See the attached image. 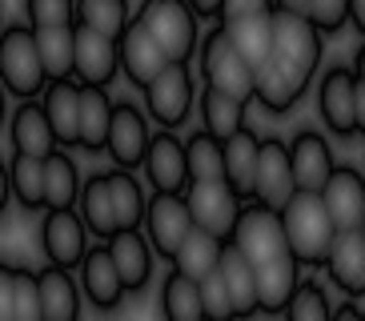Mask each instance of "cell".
<instances>
[{"label": "cell", "mask_w": 365, "mask_h": 321, "mask_svg": "<svg viewBox=\"0 0 365 321\" xmlns=\"http://www.w3.org/2000/svg\"><path fill=\"white\" fill-rule=\"evenodd\" d=\"M281 213H285L289 249L297 253L301 265H325L341 229H337V221H333V213H329V205H325L322 193L297 189L289 201L281 205Z\"/></svg>", "instance_id": "1"}, {"label": "cell", "mask_w": 365, "mask_h": 321, "mask_svg": "<svg viewBox=\"0 0 365 321\" xmlns=\"http://www.w3.org/2000/svg\"><path fill=\"white\" fill-rule=\"evenodd\" d=\"M0 73H4L9 93L21 96V101H33V96L44 93V85H48V68H44L41 44H36V29L9 24L4 41H0Z\"/></svg>", "instance_id": "2"}, {"label": "cell", "mask_w": 365, "mask_h": 321, "mask_svg": "<svg viewBox=\"0 0 365 321\" xmlns=\"http://www.w3.org/2000/svg\"><path fill=\"white\" fill-rule=\"evenodd\" d=\"M201 76H205V85H217L233 96H245V101L257 96V68H253V64L245 61V53L233 44L225 21L217 24L201 44Z\"/></svg>", "instance_id": "3"}, {"label": "cell", "mask_w": 365, "mask_h": 321, "mask_svg": "<svg viewBox=\"0 0 365 321\" xmlns=\"http://www.w3.org/2000/svg\"><path fill=\"white\" fill-rule=\"evenodd\" d=\"M322 53H325V32L313 24V16L273 9V61H281L285 68L313 81Z\"/></svg>", "instance_id": "4"}, {"label": "cell", "mask_w": 365, "mask_h": 321, "mask_svg": "<svg viewBox=\"0 0 365 321\" xmlns=\"http://www.w3.org/2000/svg\"><path fill=\"white\" fill-rule=\"evenodd\" d=\"M137 21L161 41L169 61H193L201 29H197V9L189 0H145Z\"/></svg>", "instance_id": "5"}, {"label": "cell", "mask_w": 365, "mask_h": 321, "mask_svg": "<svg viewBox=\"0 0 365 321\" xmlns=\"http://www.w3.org/2000/svg\"><path fill=\"white\" fill-rule=\"evenodd\" d=\"M233 245L253 261V265H265V261H277V257L293 253L289 249V233H285V213L269 201H253L241 209V221L233 229Z\"/></svg>", "instance_id": "6"}, {"label": "cell", "mask_w": 365, "mask_h": 321, "mask_svg": "<svg viewBox=\"0 0 365 321\" xmlns=\"http://www.w3.org/2000/svg\"><path fill=\"white\" fill-rule=\"evenodd\" d=\"M185 197H189V209H193L197 225H205V229L217 233L221 241H233V229H237V221H241L245 197H241L225 177H217V181H189Z\"/></svg>", "instance_id": "7"}, {"label": "cell", "mask_w": 365, "mask_h": 321, "mask_svg": "<svg viewBox=\"0 0 365 321\" xmlns=\"http://www.w3.org/2000/svg\"><path fill=\"white\" fill-rule=\"evenodd\" d=\"M193 96H197V85H193V73H189V61H169L165 73L145 88V105H149V117L161 128H177L189 117Z\"/></svg>", "instance_id": "8"}, {"label": "cell", "mask_w": 365, "mask_h": 321, "mask_svg": "<svg viewBox=\"0 0 365 321\" xmlns=\"http://www.w3.org/2000/svg\"><path fill=\"white\" fill-rule=\"evenodd\" d=\"M193 209H189V197L185 193H153L149 213H145V233H149L153 249L173 261V253L181 249V241L193 233Z\"/></svg>", "instance_id": "9"}, {"label": "cell", "mask_w": 365, "mask_h": 321, "mask_svg": "<svg viewBox=\"0 0 365 321\" xmlns=\"http://www.w3.org/2000/svg\"><path fill=\"white\" fill-rule=\"evenodd\" d=\"M88 225H85V213H73V209H48L44 213V225H41V249L48 261L56 265H81L88 253Z\"/></svg>", "instance_id": "10"}, {"label": "cell", "mask_w": 365, "mask_h": 321, "mask_svg": "<svg viewBox=\"0 0 365 321\" xmlns=\"http://www.w3.org/2000/svg\"><path fill=\"white\" fill-rule=\"evenodd\" d=\"M354 93H357V73L345 64L325 68L322 85H317V113L337 137H354L357 133V113H354Z\"/></svg>", "instance_id": "11"}, {"label": "cell", "mask_w": 365, "mask_h": 321, "mask_svg": "<svg viewBox=\"0 0 365 321\" xmlns=\"http://www.w3.org/2000/svg\"><path fill=\"white\" fill-rule=\"evenodd\" d=\"M165 64H169V53L161 49V41L133 16L125 36H120V73L129 76L137 88H149L165 73Z\"/></svg>", "instance_id": "12"}, {"label": "cell", "mask_w": 365, "mask_h": 321, "mask_svg": "<svg viewBox=\"0 0 365 321\" xmlns=\"http://www.w3.org/2000/svg\"><path fill=\"white\" fill-rule=\"evenodd\" d=\"M153 145V133L145 125V113H140L133 101H117V113H113V128H108V157L120 169H137L145 165Z\"/></svg>", "instance_id": "13"}, {"label": "cell", "mask_w": 365, "mask_h": 321, "mask_svg": "<svg viewBox=\"0 0 365 321\" xmlns=\"http://www.w3.org/2000/svg\"><path fill=\"white\" fill-rule=\"evenodd\" d=\"M145 173H149V185L157 193H185L193 173H189V145L177 141L173 128L157 133L149 145V157H145Z\"/></svg>", "instance_id": "14"}, {"label": "cell", "mask_w": 365, "mask_h": 321, "mask_svg": "<svg viewBox=\"0 0 365 321\" xmlns=\"http://www.w3.org/2000/svg\"><path fill=\"white\" fill-rule=\"evenodd\" d=\"M120 68V41L76 21V76L81 85H108Z\"/></svg>", "instance_id": "15"}, {"label": "cell", "mask_w": 365, "mask_h": 321, "mask_svg": "<svg viewBox=\"0 0 365 321\" xmlns=\"http://www.w3.org/2000/svg\"><path fill=\"white\" fill-rule=\"evenodd\" d=\"M81 289H85V297L97 305V310H117L120 297L129 293L125 277H120L117 261H113V249L105 245H93L81 261Z\"/></svg>", "instance_id": "16"}, {"label": "cell", "mask_w": 365, "mask_h": 321, "mask_svg": "<svg viewBox=\"0 0 365 321\" xmlns=\"http://www.w3.org/2000/svg\"><path fill=\"white\" fill-rule=\"evenodd\" d=\"M297 193V177H293V153L285 141L265 137L261 141V157H257V201L269 205H285Z\"/></svg>", "instance_id": "17"}, {"label": "cell", "mask_w": 365, "mask_h": 321, "mask_svg": "<svg viewBox=\"0 0 365 321\" xmlns=\"http://www.w3.org/2000/svg\"><path fill=\"white\" fill-rule=\"evenodd\" d=\"M0 317L4 321H44L41 273L16 269L12 261L0 265Z\"/></svg>", "instance_id": "18"}, {"label": "cell", "mask_w": 365, "mask_h": 321, "mask_svg": "<svg viewBox=\"0 0 365 321\" xmlns=\"http://www.w3.org/2000/svg\"><path fill=\"white\" fill-rule=\"evenodd\" d=\"M289 153H293V177H297V189H309V193H322L325 181L333 177L337 160H333L329 141L313 128H301L297 137L289 141Z\"/></svg>", "instance_id": "19"}, {"label": "cell", "mask_w": 365, "mask_h": 321, "mask_svg": "<svg viewBox=\"0 0 365 321\" xmlns=\"http://www.w3.org/2000/svg\"><path fill=\"white\" fill-rule=\"evenodd\" d=\"M325 205H329L337 229H361L365 225V177L354 165H337L333 177L322 189Z\"/></svg>", "instance_id": "20"}, {"label": "cell", "mask_w": 365, "mask_h": 321, "mask_svg": "<svg viewBox=\"0 0 365 321\" xmlns=\"http://www.w3.org/2000/svg\"><path fill=\"white\" fill-rule=\"evenodd\" d=\"M329 281L349 297H365V233L361 229H341L329 249Z\"/></svg>", "instance_id": "21"}, {"label": "cell", "mask_w": 365, "mask_h": 321, "mask_svg": "<svg viewBox=\"0 0 365 321\" xmlns=\"http://www.w3.org/2000/svg\"><path fill=\"white\" fill-rule=\"evenodd\" d=\"M12 149L29 153V157H48V153L61 149V137H56L53 121H48V108L44 101H21V108L12 113Z\"/></svg>", "instance_id": "22"}, {"label": "cell", "mask_w": 365, "mask_h": 321, "mask_svg": "<svg viewBox=\"0 0 365 321\" xmlns=\"http://www.w3.org/2000/svg\"><path fill=\"white\" fill-rule=\"evenodd\" d=\"M81 93H85V85H76L73 76H61V81H48L44 96H41L65 149L68 145H81Z\"/></svg>", "instance_id": "23"}, {"label": "cell", "mask_w": 365, "mask_h": 321, "mask_svg": "<svg viewBox=\"0 0 365 321\" xmlns=\"http://www.w3.org/2000/svg\"><path fill=\"white\" fill-rule=\"evenodd\" d=\"M297 253H285L277 261L257 265V310L261 313H285L297 293Z\"/></svg>", "instance_id": "24"}, {"label": "cell", "mask_w": 365, "mask_h": 321, "mask_svg": "<svg viewBox=\"0 0 365 321\" xmlns=\"http://www.w3.org/2000/svg\"><path fill=\"white\" fill-rule=\"evenodd\" d=\"M257 157H261V141L253 128H237L233 137H225V181L245 201L257 197Z\"/></svg>", "instance_id": "25"}, {"label": "cell", "mask_w": 365, "mask_h": 321, "mask_svg": "<svg viewBox=\"0 0 365 321\" xmlns=\"http://www.w3.org/2000/svg\"><path fill=\"white\" fill-rule=\"evenodd\" d=\"M108 249H113V261H117L129 293H137V289L149 285V277H153V241H145L137 229H117V233L108 237Z\"/></svg>", "instance_id": "26"}, {"label": "cell", "mask_w": 365, "mask_h": 321, "mask_svg": "<svg viewBox=\"0 0 365 321\" xmlns=\"http://www.w3.org/2000/svg\"><path fill=\"white\" fill-rule=\"evenodd\" d=\"M225 29L253 68H265V64L273 61V9L245 12V16H237V21H225Z\"/></svg>", "instance_id": "27"}, {"label": "cell", "mask_w": 365, "mask_h": 321, "mask_svg": "<svg viewBox=\"0 0 365 321\" xmlns=\"http://www.w3.org/2000/svg\"><path fill=\"white\" fill-rule=\"evenodd\" d=\"M305 88H309V76L285 68L281 61H269L265 68H257V101L269 113H289Z\"/></svg>", "instance_id": "28"}, {"label": "cell", "mask_w": 365, "mask_h": 321, "mask_svg": "<svg viewBox=\"0 0 365 321\" xmlns=\"http://www.w3.org/2000/svg\"><path fill=\"white\" fill-rule=\"evenodd\" d=\"M225 245L229 241H221L217 233H209L205 225H193V233L181 241V249L173 253V269H181V273H189V277H209L213 269H221V257H225Z\"/></svg>", "instance_id": "29"}, {"label": "cell", "mask_w": 365, "mask_h": 321, "mask_svg": "<svg viewBox=\"0 0 365 321\" xmlns=\"http://www.w3.org/2000/svg\"><path fill=\"white\" fill-rule=\"evenodd\" d=\"M81 213H85V225L88 233H97L101 241L120 229L117 221V201H113V181H108V173H93L85 185H81Z\"/></svg>", "instance_id": "30"}, {"label": "cell", "mask_w": 365, "mask_h": 321, "mask_svg": "<svg viewBox=\"0 0 365 321\" xmlns=\"http://www.w3.org/2000/svg\"><path fill=\"white\" fill-rule=\"evenodd\" d=\"M113 113H117V101H108L105 85H85V93H81V149H108Z\"/></svg>", "instance_id": "31"}, {"label": "cell", "mask_w": 365, "mask_h": 321, "mask_svg": "<svg viewBox=\"0 0 365 321\" xmlns=\"http://www.w3.org/2000/svg\"><path fill=\"white\" fill-rule=\"evenodd\" d=\"M41 305L44 321H76L81 317V289H76L73 273L65 265H48L41 269Z\"/></svg>", "instance_id": "32"}, {"label": "cell", "mask_w": 365, "mask_h": 321, "mask_svg": "<svg viewBox=\"0 0 365 321\" xmlns=\"http://www.w3.org/2000/svg\"><path fill=\"white\" fill-rule=\"evenodd\" d=\"M245 96H233L217 85L201 88V125L217 137H233L237 128H245Z\"/></svg>", "instance_id": "33"}, {"label": "cell", "mask_w": 365, "mask_h": 321, "mask_svg": "<svg viewBox=\"0 0 365 321\" xmlns=\"http://www.w3.org/2000/svg\"><path fill=\"white\" fill-rule=\"evenodd\" d=\"M221 273L229 281V293H233V305H237V317H249L257 313V265L249 261L241 249L229 241L225 257H221Z\"/></svg>", "instance_id": "34"}, {"label": "cell", "mask_w": 365, "mask_h": 321, "mask_svg": "<svg viewBox=\"0 0 365 321\" xmlns=\"http://www.w3.org/2000/svg\"><path fill=\"white\" fill-rule=\"evenodd\" d=\"M36 44H41L48 81L76 73V24H44L36 29Z\"/></svg>", "instance_id": "35"}, {"label": "cell", "mask_w": 365, "mask_h": 321, "mask_svg": "<svg viewBox=\"0 0 365 321\" xmlns=\"http://www.w3.org/2000/svg\"><path fill=\"white\" fill-rule=\"evenodd\" d=\"M161 310L173 321H197L205 317V297H201V281L173 269L169 277L161 281Z\"/></svg>", "instance_id": "36"}, {"label": "cell", "mask_w": 365, "mask_h": 321, "mask_svg": "<svg viewBox=\"0 0 365 321\" xmlns=\"http://www.w3.org/2000/svg\"><path fill=\"white\" fill-rule=\"evenodd\" d=\"M9 189H12V197H16L24 209H48V197H44V157L12 153Z\"/></svg>", "instance_id": "37"}, {"label": "cell", "mask_w": 365, "mask_h": 321, "mask_svg": "<svg viewBox=\"0 0 365 321\" xmlns=\"http://www.w3.org/2000/svg\"><path fill=\"white\" fill-rule=\"evenodd\" d=\"M44 197L48 209H73V201H81V177L65 149L44 157Z\"/></svg>", "instance_id": "38"}, {"label": "cell", "mask_w": 365, "mask_h": 321, "mask_svg": "<svg viewBox=\"0 0 365 321\" xmlns=\"http://www.w3.org/2000/svg\"><path fill=\"white\" fill-rule=\"evenodd\" d=\"M108 181H113V201H117V221L120 229H137L145 225V213H149V201H145V189L140 181L133 177V169H113L108 173Z\"/></svg>", "instance_id": "39"}, {"label": "cell", "mask_w": 365, "mask_h": 321, "mask_svg": "<svg viewBox=\"0 0 365 321\" xmlns=\"http://www.w3.org/2000/svg\"><path fill=\"white\" fill-rule=\"evenodd\" d=\"M189 173L193 181H217L225 177V137H217L209 128L189 137Z\"/></svg>", "instance_id": "40"}, {"label": "cell", "mask_w": 365, "mask_h": 321, "mask_svg": "<svg viewBox=\"0 0 365 321\" xmlns=\"http://www.w3.org/2000/svg\"><path fill=\"white\" fill-rule=\"evenodd\" d=\"M76 21L120 41V36H125V29H129V4H125V0H81Z\"/></svg>", "instance_id": "41"}, {"label": "cell", "mask_w": 365, "mask_h": 321, "mask_svg": "<svg viewBox=\"0 0 365 321\" xmlns=\"http://www.w3.org/2000/svg\"><path fill=\"white\" fill-rule=\"evenodd\" d=\"M285 313H289V317H297V321H325V317H333L322 281H301Z\"/></svg>", "instance_id": "42"}, {"label": "cell", "mask_w": 365, "mask_h": 321, "mask_svg": "<svg viewBox=\"0 0 365 321\" xmlns=\"http://www.w3.org/2000/svg\"><path fill=\"white\" fill-rule=\"evenodd\" d=\"M201 297H205V317H213V321H225L237 313L233 305V293H229V281L221 269H213L209 277H201Z\"/></svg>", "instance_id": "43"}, {"label": "cell", "mask_w": 365, "mask_h": 321, "mask_svg": "<svg viewBox=\"0 0 365 321\" xmlns=\"http://www.w3.org/2000/svg\"><path fill=\"white\" fill-rule=\"evenodd\" d=\"M76 0H24L29 24L44 29V24H76Z\"/></svg>", "instance_id": "44"}, {"label": "cell", "mask_w": 365, "mask_h": 321, "mask_svg": "<svg viewBox=\"0 0 365 321\" xmlns=\"http://www.w3.org/2000/svg\"><path fill=\"white\" fill-rule=\"evenodd\" d=\"M349 4H354V0H313L309 16L322 32H337L345 21H349Z\"/></svg>", "instance_id": "45"}, {"label": "cell", "mask_w": 365, "mask_h": 321, "mask_svg": "<svg viewBox=\"0 0 365 321\" xmlns=\"http://www.w3.org/2000/svg\"><path fill=\"white\" fill-rule=\"evenodd\" d=\"M261 9H277V4H273V0H225L221 21H237V16H245V12H261Z\"/></svg>", "instance_id": "46"}, {"label": "cell", "mask_w": 365, "mask_h": 321, "mask_svg": "<svg viewBox=\"0 0 365 321\" xmlns=\"http://www.w3.org/2000/svg\"><path fill=\"white\" fill-rule=\"evenodd\" d=\"M354 113H357V133L365 137V81H357V93H354Z\"/></svg>", "instance_id": "47"}, {"label": "cell", "mask_w": 365, "mask_h": 321, "mask_svg": "<svg viewBox=\"0 0 365 321\" xmlns=\"http://www.w3.org/2000/svg\"><path fill=\"white\" fill-rule=\"evenodd\" d=\"M197 9V16H221V9H225V0H189Z\"/></svg>", "instance_id": "48"}, {"label": "cell", "mask_w": 365, "mask_h": 321, "mask_svg": "<svg viewBox=\"0 0 365 321\" xmlns=\"http://www.w3.org/2000/svg\"><path fill=\"white\" fill-rule=\"evenodd\" d=\"M333 317H365V310H361V305H357L354 297H349V301H345V305H337V310H333Z\"/></svg>", "instance_id": "49"}, {"label": "cell", "mask_w": 365, "mask_h": 321, "mask_svg": "<svg viewBox=\"0 0 365 321\" xmlns=\"http://www.w3.org/2000/svg\"><path fill=\"white\" fill-rule=\"evenodd\" d=\"M349 16H354L357 32H361V36H365V0H354V4H349Z\"/></svg>", "instance_id": "50"}, {"label": "cell", "mask_w": 365, "mask_h": 321, "mask_svg": "<svg viewBox=\"0 0 365 321\" xmlns=\"http://www.w3.org/2000/svg\"><path fill=\"white\" fill-rule=\"evenodd\" d=\"M273 4H277V9H289V12H305V16H309L313 0H273Z\"/></svg>", "instance_id": "51"}, {"label": "cell", "mask_w": 365, "mask_h": 321, "mask_svg": "<svg viewBox=\"0 0 365 321\" xmlns=\"http://www.w3.org/2000/svg\"><path fill=\"white\" fill-rule=\"evenodd\" d=\"M354 73H357V81H365V44L354 53Z\"/></svg>", "instance_id": "52"}, {"label": "cell", "mask_w": 365, "mask_h": 321, "mask_svg": "<svg viewBox=\"0 0 365 321\" xmlns=\"http://www.w3.org/2000/svg\"><path fill=\"white\" fill-rule=\"evenodd\" d=\"M361 233H365V225H361Z\"/></svg>", "instance_id": "53"}]
</instances>
